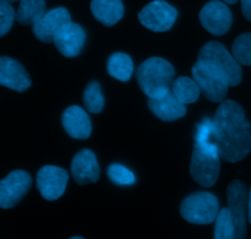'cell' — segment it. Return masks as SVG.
I'll use <instances>...</instances> for the list:
<instances>
[{
	"label": "cell",
	"instance_id": "cell-27",
	"mask_svg": "<svg viewBox=\"0 0 251 239\" xmlns=\"http://www.w3.org/2000/svg\"><path fill=\"white\" fill-rule=\"evenodd\" d=\"M242 10L245 19L251 21V0H242Z\"/></svg>",
	"mask_w": 251,
	"mask_h": 239
},
{
	"label": "cell",
	"instance_id": "cell-25",
	"mask_svg": "<svg viewBox=\"0 0 251 239\" xmlns=\"http://www.w3.org/2000/svg\"><path fill=\"white\" fill-rule=\"evenodd\" d=\"M108 177L113 183L122 186H132L136 182L135 174L126 167L119 163H113L108 167Z\"/></svg>",
	"mask_w": 251,
	"mask_h": 239
},
{
	"label": "cell",
	"instance_id": "cell-29",
	"mask_svg": "<svg viewBox=\"0 0 251 239\" xmlns=\"http://www.w3.org/2000/svg\"><path fill=\"white\" fill-rule=\"evenodd\" d=\"M225 2H227V4H235V2L238 1V0H223Z\"/></svg>",
	"mask_w": 251,
	"mask_h": 239
},
{
	"label": "cell",
	"instance_id": "cell-22",
	"mask_svg": "<svg viewBox=\"0 0 251 239\" xmlns=\"http://www.w3.org/2000/svg\"><path fill=\"white\" fill-rule=\"evenodd\" d=\"M83 103L90 113H100L104 107V97L102 95L100 85L97 81L88 83L83 93Z\"/></svg>",
	"mask_w": 251,
	"mask_h": 239
},
{
	"label": "cell",
	"instance_id": "cell-4",
	"mask_svg": "<svg viewBox=\"0 0 251 239\" xmlns=\"http://www.w3.org/2000/svg\"><path fill=\"white\" fill-rule=\"evenodd\" d=\"M220 203L213 194L199 191L186 196L180 205V215L194 225H210L220 215Z\"/></svg>",
	"mask_w": 251,
	"mask_h": 239
},
{
	"label": "cell",
	"instance_id": "cell-3",
	"mask_svg": "<svg viewBox=\"0 0 251 239\" xmlns=\"http://www.w3.org/2000/svg\"><path fill=\"white\" fill-rule=\"evenodd\" d=\"M176 70L166 59L152 56L137 68L136 78L142 92L149 98L161 97L172 90Z\"/></svg>",
	"mask_w": 251,
	"mask_h": 239
},
{
	"label": "cell",
	"instance_id": "cell-2",
	"mask_svg": "<svg viewBox=\"0 0 251 239\" xmlns=\"http://www.w3.org/2000/svg\"><path fill=\"white\" fill-rule=\"evenodd\" d=\"M221 156L213 140V120L205 118L196 127L195 146L190 162V174L203 188H210L220 176Z\"/></svg>",
	"mask_w": 251,
	"mask_h": 239
},
{
	"label": "cell",
	"instance_id": "cell-7",
	"mask_svg": "<svg viewBox=\"0 0 251 239\" xmlns=\"http://www.w3.org/2000/svg\"><path fill=\"white\" fill-rule=\"evenodd\" d=\"M228 211L234 227L235 239L247 238V221L249 211V191L240 181H233L227 188Z\"/></svg>",
	"mask_w": 251,
	"mask_h": 239
},
{
	"label": "cell",
	"instance_id": "cell-11",
	"mask_svg": "<svg viewBox=\"0 0 251 239\" xmlns=\"http://www.w3.org/2000/svg\"><path fill=\"white\" fill-rule=\"evenodd\" d=\"M69 174L65 169L55 166H44L37 174V188L46 200L60 198L66 189Z\"/></svg>",
	"mask_w": 251,
	"mask_h": 239
},
{
	"label": "cell",
	"instance_id": "cell-8",
	"mask_svg": "<svg viewBox=\"0 0 251 239\" xmlns=\"http://www.w3.org/2000/svg\"><path fill=\"white\" fill-rule=\"evenodd\" d=\"M178 17L174 6L164 0H154L140 11L139 20L146 28L154 32H166L173 27Z\"/></svg>",
	"mask_w": 251,
	"mask_h": 239
},
{
	"label": "cell",
	"instance_id": "cell-1",
	"mask_svg": "<svg viewBox=\"0 0 251 239\" xmlns=\"http://www.w3.org/2000/svg\"><path fill=\"white\" fill-rule=\"evenodd\" d=\"M212 120L213 140L221 159L229 163L244 159L251 150V130L242 106L232 100L223 101Z\"/></svg>",
	"mask_w": 251,
	"mask_h": 239
},
{
	"label": "cell",
	"instance_id": "cell-13",
	"mask_svg": "<svg viewBox=\"0 0 251 239\" xmlns=\"http://www.w3.org/2000/svg\"><path fill=\"white\" fill-rule=\"evenodd\" d=\"M86 42V32L80 25L69 22L66 24L54 38L53 43L56 49L68 58L78 55Z\"/></svg>",
	"mask_w": 251,
	"mask_h": 239
},
{
	"label": "cell",
	"instance_id": "cell-19",
	"mask_svg": "<svg viewBox=\"0 0 251 239\" xmlns=\"http://www.w3.org/2000/svg\"><path fill=\"white\" fill-rule=\"evenodd\" d=\"M46 12V0H20L16 21L24 26H33Z\"/></svg>",
	"mask_w": 251,
	"mask_h": 239
},
{
	"label": "cell",
	"instance_id": "cell-21",
	"mask_svg": "<svg viewBox=\"0 0 251 239\" xmlns=\"http://www.w3.org/2000/svg\"><path fill=\"white\" fill-rule=\"evenodd\" d=\"M172 91L183 105H191L200 97L201 90L194 79L180 76L176 79L172 85Z\"/></svg>",
	"mask_w": 251,
	"mask_h": 239
},
{
	"label": "cell",
	"instance_id": "cell-18",
	"mask_svg": "<svg viewBox=\"0 0 251 239\" xmlns=\"http://www.w3.org/2000/svg\"><path fill=\"white\" fill-rule=\"evenodd\" d=\"M91 11L96 20L104 26L110 27L124 16V5L122 0H92Z\"/></svg>",
	"mask_w": 251,
	"mask_h": 239
},
{
	"label": "cell",
	"instance_id": "cell-20",
	"mask_svg": "<svg viewBox=\"0 0 251 239\" xmlns=\"http://www.w3.org/2000/svg\"><path fill=\"white\" fill-rule=\"evenodd\" d=\"M108 74L117 80L125 81L130 80L134 73V63L132 59L125 53H114L109 56L107 64Z\"/></svg>",
	"mask_w": 251,
	"mask_h": 239
},
{
	"label": "cell",
	"instance_id": "cell-6",
	"mask_svg": "<svg viewBox=\"0 0 251 239\" xmlns=\"http://www.w3.org/2000/svg\"><path fill=\"white\" fill-rule=\"evenodd\" d=\"M193 78L198 82L201 92L210 102H223L230 87L225 74L205 61L198 60L193 66Z\"/></svg>",
	"mask_w": 251,
	"mask_h": 239
},
{
	"label": "cell",
	"instance_id": "cell-28",
	"mask_svg": "<svg viewBox=\"0 0 251 239\" xmlns=\"http://www.w3.org/2000/svg\"><path fill=\"white\" fill-rule=\"evenodd\" d=\"M248 221H249L251 225V189L249 191V211H248Z\"/></svg>",
	"mask_w": 251,
	"mask_h": 239
},
{
	"label": "cell",
	"instance_id": "cell-10",
	"mask_svg": "<svg viewBox=\"0 0 251 239\" xmlns=\"http://www.w3.org/2000/svg\"><path fill=\"white\" fill-rule=\"evenodd\" d=\"M201 25L213 36H223L229 31L233 22L232 11L225 1L212 0L200 11Z\"/></svg>",
	"mask_w": 251,
	"mask_h": 239
},
{
	"label": "cell",
	"instance_id": "cell-17",
	"mask_svg": "<svg viewBox=\"0 0 251 239\" xmlns=\"http://www.w3.org/2000/svg\"><path fill=\"white\" fill-rule=\"evenodd\" d=\"M61 123L69 136L74 139L85 140L91 136L92 124L90 117L86 110L77 106H73L65 109L61 117Z\"/></svg>",
	"mask_w": 251,
	"mask_h": 239
},
{
	"label": "cell",
	"instance_id": "cell-30",
	"mask_svg": "<svg viewBox=\"0 0 251 239\" xmlns=\"http://www.w3.org/2000/svg\"><path fill=\"white\" fill-rule=\"evenodd\" d=\"M5 1H7V2H15V1H19V0H5Z\"/></svg>",
	"mask_w": 251,
	"mask_h": 239
},
{
	"label": "cell",
	"instance_id": "cell-5",
	"mask_svg": "<svg viewBox=\"0 0 251 239\" xmlns=\"http://www.w3.org/2000/svg\"><path fill=\"white\" fill-rule=\"evenodd\" d=\"M198 60L205 61L225 74L230 87L242 82V68L237 59L220 42H208L200 49Z\"/></svg>",
	"mask_w": 251,
	"mask_h": 239
},
{
	"label": "cell",
	"instance_id": "cell-23",
	"mask_svg": "<svg viewBox=\"0 0 251 239\" xmlns=\"http://www.w3.org/2000/svg\"><path fill=\"white\" fill-rule=\"evenodd\" d=\"M232 54L239 64L251 66V33L240 34L233 42Z\"/></svg>",
	"mask_w": 251,
	"mask_h": 239
},
{
	"label": "cell",
	"instance_id": "cell-26",
	"mask_svg": "<svg viewBox=\"0 0 251 239\" xmlns=\"http://www.w3.org/2000/svg\"><path fill=\"white\" fill-rule=\"evenodd\" d=\"M14 20H16V12L10 2L0 1V36L4 37L12 27Z\"/></svg>",
	"mask_w": 251,
	"mask_h": 239
},
{
	"label": "cell",
	"instance_id": "cell-14",
	"mask_svg": "<svg viewBox=\"0 0 251 239\" xmlns=\"http://www.w3.org/2000/svg\"><path fill=\"white\" fill-rule=\"evenodd\" d=\"M0 83L17 92H24L31 86V79L22 64L9 56L0 58Z\"/></svg>",
	"mask_w": 251,
	"mask_h": 239
},
{
	"label": "cell",
	"instance_id": "cell-31",
	"mask_svg": "<svg viewBox=\"0 0 251 239\" xmlns=\"http://www.w3.org/2000/svg\"><path fill=\"white\" fill-rule=\"evenodd\" d=\"M70 239H83L82 237H73V238H70Z\"/></svg>",
	"mask_w": 251,
	"mask_h": 239
},
{
	"label": "cell",
	"instance_id": "cell-24",
	"mask_svg": "<svg viewBox=\"0 0 251 239\" xmlns=\"http://www.w3.org/2000/svg\"><path fill=\"white\" fill-rule=\"evenodd\" d=\"M215 239H235L234 227L228 209H222L216 220Z\"/></svg>",
	"mask_w": 251,
	"mask_h": 239
},
{
	"label": "cell",
	"instance_id": "cell-12",
	"mask_svg": "<svg viewBox=\"0 0 251 239\" xmlns=\"http://www.w3.org/2000/svg\"><path fill=\"white\" fill-rule=\"evenodd\" d=\"M71 22V16L65 7H55L47 11L36 24L32 26V31L37 39L44 43H51L58 32Z\"/></svg>",
	"mask_w": 251,
	"mask_h": 239
},
{
	"label": "cell",
	"instance_id": "cell-16",
	"mask_svg": "<svg viewBox=\"0 0 251 239\" xmlns=\"http://www.w3.org/2000/svg\"><path fill=\"white\" fill-rule=\"evenodd\" d=\"M147 105L151 112L163 122H174L186 114L185 105L176 97L172 90L161 97L149 98Z\"/></svg>",
	"mask_w": 251,
	"mask_h": 239
},
{
	"label": "cell",
	"instance_id": "cell-9",
	"mask_svg": "<svg viewBox=\"0 0 251 239\" xmlns=\"http://www.w3.org/2000/svg\"><path fill=\"white\" fill-rule=\"evenodd\" d=\"M32 186V178L27 172L17 169L5 177L0 183V206L1 209L14 208L26 195Z\"/></svg>",
	"mask_w": 251,
	"mask_h": 239
},
{
	"label": "cell",
	"instance_id": "cell-15",
	"mask_svg": "<svg viewBox=\"0 0 251 239\" xmlns=\"http://www.w3.org/2000/svg\"><path fill=\"white\" fill-rule=\"evenodd\" d=\"M100 166L96 155L91 150L77 152L71 162V174L80 186L96 183L100 178Z\"/></svg>",
	"mask_w": 251,
	"mask_h": 239
}]
</instances>
